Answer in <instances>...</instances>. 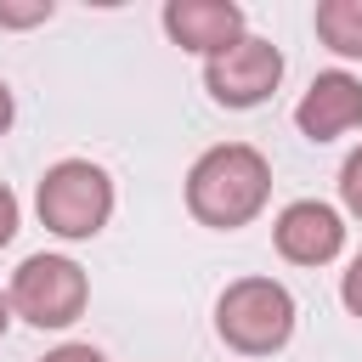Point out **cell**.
<instances>
[{"label":"cell","mask_w":362,"mask_h":362,"mask_svg":"<svg viewBox=\"0 0 362 362\" xmlns=\"http://www.w3.org/2000/svg\"><path fill=\"white\" fill-rule=\"evenodd\" d=\"M294 124H300V136H311V141H334V136L356 130V124H362V79L345 74V68L317 74L311 90L294 102Z\"/></svg>","instance_id":"7"},{"label":"cell","mask_w":362,"mask_h":362,"mask_svg":"<svg viewBox=\"0 0 362 362\" xmlns=\"http://www.w3.org/2000/svg\"><path fill=\"white\" fill-rule=\"evenodd\" d=\"M45 17H51V0H0V28H28Z\"/></svg>","instance_id":"10"},{"label":"cell","mask_w":362,"mask_h":362,"mask_svg":"<svg viewBox=\"0 0 362 362\" xmlns=\"http://www.w3.org/2000/svg\"><path fill=\"white\" fill-rule=\"evenodd\" d=\"M40 362H107L96 345H79V339H68V345H57V351H45Z\"/></svg>","instance_id":"13"},{"label":"cell","mask_w":362,"mask_h":362,"mask_svg":"<svg viewBox=\"0 0 362 362\" xmlns=\"http://www.w3.org/2000/svg\"><path fill=\"white\" fill-rule=\"evenodd\" d=\"M34 209L45 221V232L57 238H96L113 215V181L102 164L90 158H57L45 175H40V192H34Z\"/></svg>","instance_id":"3"},{"label":"cell","mask_w":362,"mask_h":362,"mask_svg":"<svg viewBox=\"0 0 362 362\" xmlns=\"http://www.w3.org/2000/svg\"><path fill=\"white\" fill-rule=\"evenodd\" d=\"M283 79V51L260 34H238L232 45H221L215 57H204V85L221 107H255L277 90Z\"/></svg>","instance_id":"5"},{"label":"cell","mask_w":362,"mask_h":362,"mask_svg":"<svg viewBox=\"0 0 362 362\" xmlns=\"http://www.w3.org/2000/svg\"><path fill=\"white\" fill-rule=\"evenodd\" d=\"M11 311L34 328H68L79 322L85 300H90V277L79 260L68 255H28L17 272H11V288H6Z\"/></svg>","instance_id":"4"},{"label":"cell","mask_w":362,"mask_h":362,"mask_svg":"<svg viewBox=\"0 0 362 362\" xmlns=\"http://www.w3.org/2000/svg\"><path fill=\"white\" fill-rule=\"evenodd\" d=\"M317 40L339 57H362V0H322L317 6Z\"/></svg>","instance_id":"9"},{"label":"cell","mask_w":362,"mask_h":362,"mask_svg":"<svg viewBox=\"0 0 362 362\" xmlns=\"http://www.w3.org/2000/svg\"><path fill=\"white\" fill-rule=\"evenodd\" d=\"M272 243H277V255L294 260V266H328V260L339 255V243H345V221H339V209L322 204V198H294V204L272 221Z\"/></svg>","instance_id":"6"},{"label":"cell","mask_w":362,"mask_h":362,"mask_svg":"<svg viewBox=\"0 0 362 362\" xmlns=\"http://www.w3.org/2000/svg\"><path fill=\"white\" fill-rule=\"evenodd\" d=\"M6 322H11V300L0 294V339H6Z\"/></svg>","instance_id":"16"},{"label":"cell","mask_w":362,"mask_h":362,"mask_svg":"<svg viewBox=\"0 0 362 362\" xmlns=\"http://www.w3.org/2000/svg\"><path fill=\"white\" fill-rule=\"evenodd\" d=\"M11 238H17V192L0 181V249H6Z\"/></svg>","instance_id":"14"},{"label":"cell","mask_w":362,"mask_h":362,"mask_svg":"<svg viewBox=\"0 0 362 362\" xmlns=\"http://www.w3.org/2000/svg\"><path fill=\"white\" fill-rule=\"evenodd\" d=\"M11 119H17V102H11V85L0 79V136L11 130Z\"/></svg>","instance_id":"15"},{"label":"cell","mask_w":362,"mask_h":362,"mask_svg":"<svg viewBox=\"0 0 362 362\" xmlns=\"http://www.w3.org/2000/svg\"><path fill=\"white\" fill-rule=\"evenodd\" d=\"M339 300H345L351 317H362V249L351 255V266H345V277H339Z\"/></svg>","instance_id":"12"},{"label":"cell","mask_w":362,"mask_h":362,"mask_svg":"<svg viewBox=\"0 0 362 362\" xmlns=\"http://www.w3.org/2000/svg\"><path fill=\"white\" fill-rule=\"evenodd\" d=\"M215 328L243 356H272L294 334V294L277 277H238L215 300Z\"/></svg>","instance_id":"2"},{"label":"cell","mask_w":362,"mask_h":362,"mask_svg":"<svg viewBox=\"0 0 362 362\" xmlns=\"http://www.w3.org/2000/svg\"><path fill=\"white\" fill-rule=\"evenodd\" d=\"M339 198H345V209L362 221V147L339 164Z\"/></svg>","instance_id":"11"},{"label":"cell","mask_w":362,"mask_h":362,"mask_svg":"<svg viewBox=\"0 0 362 362\" xmlns=\"http://www.w3.org/2000/svg\"><path fill=\"white\" fill-rule=\"evenodd\" d=\"M164 34L181 51L215 57L221 45H232L243 34V6H232V0H170L164 6Z\"/></svg>","instance_id":"8"},{"label":"cell","mask_w":362,"mask_h":362,"mask_svg":"<svg viewBox=\"0 0 362 362\" xmlns=\"http://www.w3.org/2000/svg\"><path fill=\"white\" fill-rule=\"evenodd\" d=\"M266 198H272V164L249 141H221L198 153L187 170V209L215 232L249 226L266 209Z\"/></svg>","instance_id":"1"}]
</instances>
